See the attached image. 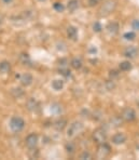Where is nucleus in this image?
<instances>
[{"instance_id":"f257e3e1","label":"nucleus","mask_w":139,"mask_h":160,"mask_svg":"<svg viewBox=\"0 0 139 160\" xmlns=\"http://www.w3.org/2000/svg\"><path fill=\"white\" fill-rule=\"evenodd\" d=\"M115 8H117V0H106L98 10V15L101 18L108 16L113 12Z\"/></svg>"},{"instance_id":"f03ea898","label":"nucleus","mask_w":139,"mask_h":160,"mask_svg":"<svg viewBox=\"0 0 139 160\" xmlns=\"http://www.w3.org/2000/svg\"><path fill=\"white\" fill-rule=\"evenodd\" d=\"M84 124L81 121H74L69 126L67 130V138H74L83 131Z\"/></svg>"},{"instance_id":"7ed1b4c3","label":"nucleus","mask_w":139,"mask_h":160,"mask_svg":"<svg viewBox=\"0 0 139 160\" xmlns=\"http://www.w3.org/2000/svg\"><path fill=\"white\" fill-rule=\"evenodd\" d=\"M25 127V121L23 118L18 116H14L10 120V129L13 131L14 133H18L24 129Z\"/></svg>"},{"instance_id":"20e7f679","label":"nucleus","mask_w":139,"mask_h":160,"mask_svg":"<svg viewBox=\"0 0 139 160\" xmlns=\"http://www.w3.org/2000/svg\"><path fill=\"white\" fill-rule=\"evenodd\" d=\"M93 140L96 144H103L107 141V132L103 128H97L93 132Z\"/></svg>"},{"instance_id":"39448f33","label":"nucleus","mask_w":139,"mask_h":160,"mask_svg":"<svg viewBox=\"0 0 139 160\" xmlns=\"http://www.w3.org/2000/svg\"><path fill=\"white\" fill-rule=\"evenodd\" d=\"M111 154V148L107 143H103V144L98 145L97 148V158L98 159H105L107 158L109 155Z\"/></svg>"},{"instance_id":"423d86ee","label":"nucleus","mask_w":139,"mask_h":160,"mask_svg":"<svg viewBox=\"0 0 139 160\" xmlns=\"http://www.w3.org/2000/svg\"><path fill=\"white\" fill-rule=\"evenodd\" d=\"M121 118L124 120V121L127 122H132L136 119V112L133 109V108H124L123 112L121 114Z\"/></svg>"},{"instance_id":"0eeeda50","label":"nucleus","mask_w":139,"mask_h":160,"mask_svg":"<svg viewBox=\"0 0 139 160\" xmlns=\"http://www.w3.org/2000/svg\"><path fill=\"white\" fill-rule=\"evenodd\" d=\"M38 141H39V136L36 133H31L29 135H27V138H25V145L27 146L29 149L32 148H36L38 145Z\"/></svg>"},{"instance_id":"6e6552de","label":"nucleus","mask_w":139,"mask_h":160,"mask_svg":"<svg viewBox=\"0 0 139 160\" xmlns=\"http://www.w3.org/2000/svg\"><path fill=\"white\" fill-rule=\"evenodd\" d=\"M137 55H138V49L135 46H129L124 50V56L129 58V60L135 58Z\"/></svg>"},{"instance_id":"1a4fd4ad","label":"nucleus","mask_w":139,"mask_h":160,"mask_svg":"<svg viewBox=\"0 0 139 160\" xmlns=\"http://www.w3.org/2000/svg\"><path fill=\"white\" fill-rule=\"evenodd\" d=\"M126 140H127V136L122 132H117L112 136V143H113L114 145L124 144V143L126 142Z\"/></svg>"},{"instance_id":"9d476101","label":"nucleus","mask_w":139,"mask_h":160,"mask_svg":"<svg viewBox=\"0 0 139 160\" xmlns=\"http://www.w3.org/2000/svg\"><path fill=\"white\" fill-rule=\"evenodd\" d=\"M20 81H21V83H22V86L28 87L32 83V81H34V77H32L30 74H28V72H25V74H23L22 76H21Z\"/></svg>"},{"instance_id":"9b49d317","label":"nucleus","mask_w":139,"mask_h":160,"mask_svg":"<svg viewBox=\"0 0 139 160\" xmlns=\"http://www.w3.org/2000/svg\"><path fill=\"white\" fill-rule=\"evenodd\" d=\"M122 123H123V119L121 118V117H117L115 116L113 118H111L109 120V122H108V124H109L110 128H119L120 126H122Z\"/></svg>"},{"instance_id":"f8f14e48","label":"nucleus","mask_w":139,"mask_h":160,"mask_svg":"<svg viewBox=\"0 0 139 160\" xmlns=\"http://www.w3.org/2000/svg\"><path fill=\"white\" fill-rule=\"evenodd\" d=\"M67 127V120L65 118H60L54 122V128L57 131H63Z\"/></svg>"},{"instance_id":"ddd939ff","label":"nucleus","mask_w":139,"mask_h":160,"mask_svg":"<svg viewBox=\"0 0 139 160\" xmlns=\"http://www.w3.org/2000/svg\"><path fill=\"white\" fill-rule=\"evenodd\" d=\"M119 29H120V26L117 23L115 22H112V23H109L107 26V32H109L110 35H112V36H114V35H117V32H119Z\"/></svg>"},{"instance_id":"4468645a","label":"nucleus","mask_w":139,"mask_h":160,"mask_svg":"<svg viewBox=\"0 0 139 160\" xmlns=\"http://www.w3.org/2000/svg\"><path fill=\"white\" fill-rule=\"evenodd\" d=\"M67 36L70 40L76 41L78 39V29L74 26H69L67 28Z\"/></svg>"},{"instance_id":"2eb2a0df","label":"nucleus","mask_w":139,"mask_h":160,"mask_svg":"<svg viewBox=\"0 0 139 160\" xmlns=\"http://www.w3.org/2000/svg\"><path fill=\"white\" fill-rule=\"evenodd\" d=\"M79 6H80L79 0H70V1L68 2V4H67V9H68V11H69L70 13H74V11L78 10Z\"/></svg>"},{"instance_id":"dca6fc26","label":"nucleus","mask_w":139,"mask_h":160,"mask_svg":"<svg viewBox=\"0 0 139 160\" xmlns=\"http://www.w3.org/2000/svg\"><path fill=\"white\" fill-rule=\"evenodd\" d=\"M39 104L38 102H37L35 98H29V100L27 101V103H26V107H27L28 110H30V112H35V110L38 108Z\"/></svg>"},{"instance_id":"f3484780","label":"nucleus","mask_w":139,"mask_h":160,"mask_svg":"<svg viewBox=\"0 0 139 160\" xmlns=\"http://www.w3.org/2000/svg\"><path fill=\"white\" fill-rule=\"evenodd\" d=\"M65 147H66V150H67V152L69 155H74L77 150V144L74 142H72V141L68 142Z\"/></svg>"},{"instance_id":"a211bd4d","label":"nucleus","mask_w":139,"mask_h":160,"mask_svg":"<svg viewBox=\"0 0 139 160\" xmlns=\"http://www.w3.org/2000/svg\"><path fill=\"white\" fill-rule=\"evenodd\" d=\"M11 70V65L9 62H1L0 63V72L1 74H9Z\"/></svg>"},{"instance_id":"6ab92c4d","label":"nucleus","mask_w":139,"mask_h":160,"mask_svg":"<svg viewBox=\"0 0 139 160\" xmlns=\"http://www.w3.org/2000/svg\"><path fill=\"white\" fill-rule=\"evenodd\" d=\"M52 88L55 91H60L64 88V81L60 79H55L52 81Z\"/></svg>"},{"instance_id":"aec40b11","label":"nucleus","mask_w":139,"mask_h":160,"mask_svg":"<svg viewBox=\"0 0 139 160\" xmlns=\"http://www.w3.org/2000/svg\"><path fill=\"white\" fill-rule=\"evenodd\" d=\"M70 65H71V67L74 68V69H80V68L82 67V61H81V58H72L71 60V62H70Z\"/></svg>"},{"instance_id":"412c9836","label":"nucleus","mask_w":139,"mask_h":160,"mask_svg":"<svg viewBox=\"0 0 139 160\" xmlns=\"http://www.w3.org/2000/svg\"><path fill=\"white\" fill-rule=\"evenodd\" d=\"M120 70L121 72H128L132 69V64L129 63V61H124V62L120 63Z\"/></svg>"},{"instance_id":"4be33fe9","label":"nucleus","mask_w":139,"mask_h":160,"mask_svg":"<svg viewBox=\"0 0 139 160\" xmlns=\"http://www.w3.org/2000/svg\"><path fill=\"white\" fill-rule=\"evenodd\" d=\"M11 94H12L15 98H20L21 96L24 95V90L21 88H14L11 90Z\"/></svg>"},{"instance_id":"5701e85b","label":"nucleus","mask_w":139,"mask_h":160,"mask_svg":"<svg viewBox=\"0 0 139 160\" xmlns=\"http://www.w3.org/2000/svg\"><path fill=\"white\" fill-rule=\"evenodd\" d=\"M20 60H21V62H22L24 65H29L30 63H31L29 55H28V54H25V53L21 54V55H20Z\"/></svg>"},{"instance_id":"b1692460","label":"nucleus","mask_w":139,"mask_h":160,"mask_svg":"<svg viewBox=\"0 0 139 160\" xmlns=\"http://www.w3.org/2000/svg\"><path fill=\"white\" fill-rule=\"evenodd\" d=\"M80 159H82V160H85V159H92V154L89 152V150H83V152H81V155H80V157H79Z\"/></svg>"},{"instance_id":"393cba45","label":"nucleus","mask_w":139,"mask_h":160,"mask_svg":"<svg viewBox=\"0 0 139 160\" xmlns=\"http://www.w3.org/2000/svg\"><path fill=\"white\" fill-rule=\"evenodd\" d=\"M53 8H54V10H56L57 12H63V11L65 10V7H64L60 2H55V3L53 4Z\"/></svg>"},{"instance_id":"a878e982","label":"nucleus","mask_w":139,"mask_h":160,"mask_svg":"<svg viewBox=\"0 0 139 160\" xmlns=\"http://www.w3.org/2000/svg\"><path fill=\"white\" fill-rule=\"evenodd\" d=\"M114 87H115L114 80H108V81L106 82V88H107V90H108V91L113 90Z\"/></svg>"},{"instance_id":"bb28decb","label":"nucleus","mask_w":139,"mask_h":160,"mask_svg":"<svg viewBox=\"0 0 139 160\" xmlns=\"http://www.w3.org/2000/svg\"><path fill=\"white\" fill-rule=\"evenodd\" d=\"M124 38H125L126 40H134L136 38V34L135 32H126V34H124Z\"/></svg>"},{"instance_id":"cd10ccee","label":"nucleus","mask_w":139,"mask_h":160,"mask_svg":"<svg viewBox=\"0 0 139 160\" xmlns=\"http://www.w3.org/2000/svg\"><path fill=\"white\" fill-rule=\"evenodd\" d=\"M93 29L95 32H100L101 30H103V26H101V24L99 22H96V23H94V25H93Z\"/></svg>"},{"instance_id":"c85d7f7f","label":"nucleus","mask_w":139,"mask_h":160,"mask_svg":"<svg viewBox=\"0 0 139 160\" xmlns=\"http://www.w3.org/2000/svg\"><path fill=\"white\" fill-rule=\"evenodd\" d=\"M52 112H55V114H60V112H62V107L58 104H54L53 106H52Z\"/></svg>"},{"instance_id":"c756f323","label":"nucleus","mask_w":139,"mask_h":160,"mask_svg":"<svg viewBox=\"0 0 139 160\" xmlns=\"http://www.w3.org/2000/svg\"><path fill=\"white\" fill-rule=\"evenodd\" d=\"M120 74L117 72V70H111L110 72V78H111V80H114L115 78H119Z\"/></svg>"},{"instance_id":"7c9ffc66","label":"nucleus","mask_w":139,"mask_h":160,"mask_svg":"<svg viewBox=\"0 0 139 160\" xmlns=\"http://www.w3.org/2000/svg\"><path fill=\"white\" fill-rule=\"evenodd\" d=\"M100 2V0H89V7H95Z\"/></svg>"},{"instance_id":"2f4dec72","label":"nucleus","mask_w":139,"mask_h":160,"mask_svg":"<svg viewBox=\"0 0 139 160\" xmlns=\"http://www.w3.org/2000/svg\"><path fill=\"white\" fill-rule=\"evenodd\" d=\"M67 64H68V61L66 60V58H62V60L60 61V68L67 67Z\"/></svg>"},{"instance_id":"473e14b6","label":"nucleus","mask_w":139,"mask_h":160,"mask_svg":"<svg viewBox=\"0 0 139 160\" xmlns=\"http://www.w3.org/2000/svg\"><path fill=\"white\" fill-rule=\"evenodd\" d=\"M132 26H133L134 29H137V30H139V20L134 21V22L132 23Z\"/></svg>"},{"instance_id":"72a5a7b5","label":"nucleus","mask_w":139,"mask_h":160,"mask_svg":"<svg viewBox=\"0 0 139 160\" xmlns=\"http://www.w3.org/2000/svg\"><path fill=\"white\" fill-rule=\"evenodd\" d=\"M1 1L3 2L4 4H10V3H12L13 0H1Z\"/></svg>"},{"instance_id":"f704fd0d","label":"nucleus","mask_w":139,"mask_h":160,"mask_svg":"<svg viewBox=\"0 0 139 160\" xmlns=\"http://www.w3.org/2000/svg\"><path fill=\"white\" fill-rule=\"evenodd\" d=\"M39 1H41V2H44V1H46V0H39Z\"/></svg>"},{"instance_id":"c9c22d12","label":"nucleus","mask_w":139,"mask_h":160,"mask_svg":"<svg viewBox=\"0 0 139 160\" xmlns=\"http://www.w3.org/2000/svg\"><path fill=\"white\" fill-rule=\"evenodd\" d=\"M138 105H139V103H138Z\"/></svg>"}]
</instances>
